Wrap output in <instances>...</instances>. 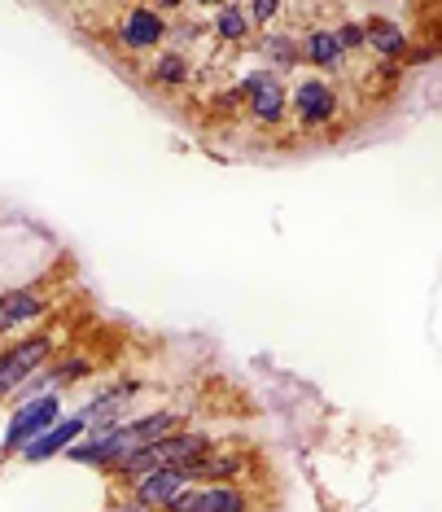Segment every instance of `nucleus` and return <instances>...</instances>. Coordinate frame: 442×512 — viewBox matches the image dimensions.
<instances>
[{"label": "nucleus", "instance_id": "obj_4", "mask_svg": "<svg viewBox=\"0 0 442 512\" xmlns=\"http://www.w3.org/2000/svg\"><path fill=\"white\" fill-rule=\"evenodd\" d=\"M237 88H241V101H246V114L254 127L281 132L289 123V84L281 75L263 71V66H250V71L237 79Z\"/></svg>", "mask_w": 442, "mask_h": 512}, {"label": "nucleus", "instance_id": "obj_19", "mask_svg": "<svg viewBox=\"0 0 442 512\" xmlns=\"http://www.w3.org/2000/svg\"><path fill=\"white\" fill-rule=\"evenodd\" d=\"M241 9H246V22H250L254 36L272 31L276 22L285 18V5H281V0H241Z\"/></svg>", "mask_w": 442, "mask_h": 512}, {"label": "nucleus", "instance_id": "obj_5", "mask_svg": "<svg viewBox=\"0 0 442 512\" xmlns=\"http://www.w3.org/2000/svg\"><path fill=\"white\" fill-rule=\"evenodd\" d=\"M57 355V333L40 329V333H22L14 342L0 346V399H9L22 381L36 377V372Z\"/></svg>", "mask_w": 442, "mask_h": 512}, {"label": "nucleus", "instance_id": "obj_20", "mask_svg": "<svg viewBox=\"0 0 442 512\" xmlns=\"http://www.w3.org/2000/svg\"><path fill=\"white\" fill-rule=\"evenodd\" d=\"M206 106H211L215 114H224V119H241V114H246V101H241L237 79H232V84H224L219 92H211V97H206Z\"/></svg>", "mask_w": 442, "mask_h": 512}, {"label": "nucleus", "instance_id": "obj_1", "mask_svg": "<svg viewBox=\"0 0 442 512\" xmlns=\"http://www.w3.org/2000/svg\"><path fill=\"white\" fill-rule=\"evenodd\" d=\"M110 40L119 44V53L127 57H154L158 49H167L171 40V9L158 5H119L110 9Z\"/></svg>", "mask_w": 442, "mask_h": 512}, {"label": "nucleus", "instance_id": "obj_10", "mask_svg": "<svg viewBox=\"0 0 442 512\" xmlns=\"http://www.w3.org/2000/svg\"><path fill=\"white\" fill-rule=\"evenodd\" d=\"M53 311V298L49 294H40L36 285H14V289H5L0 294V337L5 333H18L22 329H31V324H40L44 316Z\"/></svg>", "mask_w": 442, "mask_h": 512}, {"label": "nucleus", "instance_id": "obj_14", "mask_svg": "<svg viewBox=\"0 0 442 512\" xmlns=\"http://www.w3.org/2000/svg\"><path fill=\"white\" fill-rule=\"evenodd\" d=\"M184 425H189V416H184L180 407H154V412H136V416H127L119 429L127 434V442H132V451H141V447H149V442L176 434V429H184Z\"/></svg>", "mask_w": 442, "mask_h": 512}, {"label": "nucleus", "instance_id": "obj_16", "mask_svg": "<svg viewBox=\"0 0 442 512\" xmlns=\"http://www.w3.org/2000/svg\"><path fill=\"white\" fill-rule=\"evenodd\" d=\"M206 36H211L219 49H246L254 40L250 22H246V9L241 0H224V5H211L206 9Z\"/></svg>", "mask_w": 442, "mask_h": 512}, {"label": "nucleus", "instance_id": "obj_11", "mask_svg": "<svg viewBox=\"0 0 442 512\" xmlns=\"http://www.w3.org/2000/svg\"><path fill=\"white\" fill-rule=\"evenodd\" d=\"M141 75H145V84L149 88H158V92H184L197 79V57L189 53H180V49H158L154 57H145L141 62Z\"/></svg>", "mask_w": 442, "mask_h": 512}, {"label": "nucleus", "instance_id": "obj_8", "mask_svg": "<svg viewBox=\"0 0 442 512\" xmlns=\"http://www.w3.org/2000/svg\"><path fill=\"white\" fill-rule=\"evenodd\" d=\"M364 53L403 66V57L412 53V27H403L394 9H364Z\"/></svg>", "mask_w": 442, "mask_h": 512}, {"label": "nucleus", "instance_id": "obj_18", "mask_svg": "<svg viewBox=\"0 0 442 512\" xmlns=\"http://www.w3.org/2000/svg\"><path fill=\"white\" fill-rule=\"evenodd\" d=\"M337 31V44H342V53H364V9H342V18L333 22Z\"/></svg>", "mask_w": 442, "mask_h": 512}, {"label": "nucleus", "instance_id": "obj_15", "mask_svg": "<svg viewBox=\"0 0 442 512\" xmlns=\"http://www.w3.org/2000/svg\"><path fill=\"white\" fill-rule=\"evenodd\" d=\"M88 429H84V421H79V412H66L62 421H57L49 434H40L36 442H27V447L18 451V460L22 464H49V460H57V456H66V447L71 442H79Z\"/></svg>", "mask_w": 442, "mask_h": 512}, {"label": "nucleus", "instance_id": "obj_9", "mask_svg": "<svg viewBox=\"0 0 442 512\" xmlns=\"http://www.w3.org/2000/svg\"><path fill=\"white\" fill-rule=\"evenodd\" d=\"M189 473L184 469H149L141 477H132L127 482V504H136V508H149V512H171V504L189 491Z\"/></svg>", "mask_w": 442, "mask_h": 512}, {"label": "nucleus", "instance_id": "obj_13", "mask_svg": "<svg viewBox=\"0 0 442 512\" xmlns=\"http://www.w3.org/2000/svg\"><path fill=\"white\" fill-rule=\"evenodd\" d=\"M246 49L259 53V62H263V71H272V75H294L298 66H302V53H298V31H289V27H272V31H263V36H254Z\"/></svg>", "mask_w": 442, "mask_h": 512}, {"label": "nucleus", "instance_id": "obj_12", "mask_svg": "<svg viewBox=\"0 0 442 512\" xmlns=\"http://www.w3.org/2000/svg\"><path fill=\"white\" fill-rule=\"evenodd\" d=\"M171 512H254V499L241 482L232 486H189Z\"/></svg>", "mask_w": 442, "mask_h": 512}, {"label": "nucleus", "instance_id": "obj_7", "mask_svg": "<svg viewBox=\"0 0 442 512\" xmlns=\"http://www.w3.org/2000/svg\"><path fill=\"white\" fill-rule=\"evenodd\" d=\"M298 53H302V66H311V75H320V79L342 75L346 62H351V57L342 53V44H337L333 22H324V5L311 9L307 31H298Z\"/></svg>", "mask_w": 442, "mask_h": 512}, {"label": "nucleus", "instance_id": "obj_17", "mask_svg": "<svg viewBox=\"0 0 442 512\" xmlns=\"http://www.w3.org/2000/svg\"><path fill=\"white\" fill-rule=\"evenodd\" d=\"M92 355H79V351H66V355H57L44 364V381H49V390H71V386H84V381L92 377Z\"/></svg>", "mask_w": 442, "mask_h": 512}, {"label": "nucleus", "instance_id": "obj_3", "mask_svg": "<svg viewBox=\"0 0 442 512\" xmlns=\"http://www.w3.org/2000/svg\"><path fill=\"white\" fill-rule=\"evenodd\" d=\"M66 416V399L57 390L40 394V399H27L18 403L14 412H9L5 421V438H0V460H18V451L27 447V442H36L40 434H49V429Z\"/></svg>", "mask_w": 442, "mask_h": 512}, {"label": "nucleus", "instance_id": "obj_6", "mask_svg": "<svg viewBox=\"0 0 442 512\" xmlns=\"http://www.w3.org/2000/svg\"><path fill=\"white\" fill-rule=\"evenodd\" d=\"M145 394V381L141 377H119V381H106L101 390H92V399L84 407H75L79 421H84L88 434H101V429H114L127 421V407Z\"/></svg>", "mask_w": 442, "mask_h": 512}, {"label": "nucleus", "instance_id": "obj_2", "mask_svg": "<svg viewBox=\"0 0 442 512\" xmlns=\"http://www.w3.org/2000/svg\"><path fill=\"white\" fill-rule=\"evenodd\" d=\"M346 114V97L333 79H320V75H298L289 84V123L294 132H333L337 119Z\"/></svg>", "mask_w": 442, "mask_h": 512}]
</instances>
